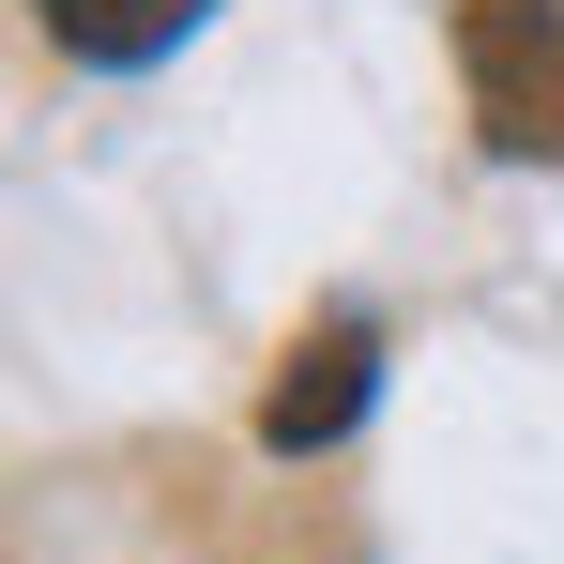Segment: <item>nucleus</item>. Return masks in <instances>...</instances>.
<instances>
[{
  "mask_svg": "<svg viewBox=\"0 0 564 564\" xmlns=\"http://www.w3.org/2000/svg\"><path fill=\"white\" fill-rule=\"evenodd\" d=\"M458 77L488 153L564 169V0H458Z\"/></svg>",
  "mask_w": 564,
  "mask_h": 564,
  "instance_id": "nucleus-1",
  "label": "nucleus"
},
{
  "mask_svg": "<svg viewBox=\"0 0 564 564\" xmlns=\"http://www.w3.org/2000/svg\"><path fill=\"white\" fill-rule=\"evenodd\" d=\"M31 15H46V46H62V62H169L214 0H31Z\"/></svg>",
  "mask_w": 564,
  "mask_h": 564,
  "instance_id": "nucleus-3",
  "label": "nucleus"
},
{
  "mask_svg": "<svg viewBox=\"0 0 564 564\" xmlns=\"http://www.w3.org/2000/svg\"><path fill=\"white\" fill-rule=\"evenodd\" d=\"M367 397H381V321H351V305H336V321L275 367L260 443H275V458H321V443H351V427H367Z\"/></svg>",
  "mask_w": 564,
  "mask_h": 564,
  "instance_id": "nucleus-2",
  "label": "nucleus"
}]
</instances>
